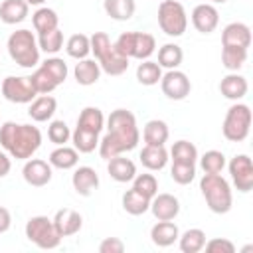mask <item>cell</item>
<instances>
[{
  "label": "cell",
  "mask_w": 253,
  "mask_h": 253,
  "mask_svg": "<svg viewBox=\"0 0 253 253\" xmlns=\"http://www.w3.org/2000/svg\"><path fill=\"white\" fill-rule=\"evenodd\" d=\"M132 190L152 200L158 194V180L154 174H136L132 178Z\"/></svg>",
  "instance_id": "cell-41"
},
{
  "label": "cell",
  "mask_w": 253,
  "mask_h": 253,
  "mask_svg": "<svg viewBox=\"0 0 253 253\" xmlns=\"http://www.w3.org/2000/svg\"><path fill=\"white\" fill-rule=\"evenodd\" d=\"M170 176L176 184L188 186L196 178V164H184V162H172Z\"/></svg>",
  "instance_id": "cell-43"
},
{
  "label": "cell",
  "mask_w": 253,
  "mask_h": 253,
  "mask_svg": "<svg viewBox=\"0 0 253 253\" xmlns=\"http://www.w3.org/2000/svg\"><path fill=\"white\" fill-rule=\"evenodd\" d=\"M65 51L73 59H85L91 53V38L85 34H73L65 42Z\"/></svg>",
  "instance_id": "cell-35"
},
{
  "label": "cell",
  "mask_w": 253,
  "mask_h": 253,
  "mask_svg": "<svg viewBox=\"0 0 253 253\" xmlns=\"http://www.w3.org/2000/svg\"><path fill=\"white\" fill-rule=\"evenodd\" d=\"M0 91L4 95L6 101L16 103V105H26L32 103L38 93L30 83V77H16V75H8L2 79L0 83Z\"/></svg>",
  "instance_id": "cell-9"
},
{
  "label": "cell",
  "mask_w": 253,
  "mask_h": 253,
  "mask_svg": "<svg viewBox=\"0 0 253 253\" xmlns=\"http://www.w3.org/2000/svg\"><path fill=\"white\" fill-rule=\"evenodd\" d=\"M55 109H57L55 97H51V95H38V97L30 103L28 115H30L32 121H36V123H47V121L53 117Z\"/></svg>",
  "instance_id": "cell-22"
},
{
  "label": "cell",
  "mask_w": 253,
  "mask_h": 253,
  "mask_svg": "<svg viewBox=\"0 0 253 253\" xmlns=\"http://www.w3.org/2000/svg\"><path fill=\"white\" fill-rule=\"evenodd\" d=\"M75 128L101 134V130L105 128V115H103V111H101L99 107H85V109L79 113V117H77Z\"/></svg>",
  "instance_id": "cell-24"
},
{
  "label": "cell",
  "mask_w": 253,
  "mask_h": 253,
  "mask_svg": "<svg viewBox=\"0 0 253 253\" xmlns=\"http://www.w3.org/2000/svg\"><path fill=\"white\" fill-rule=\"evenodd\" d=\"M26 237L30 243H34L40 249H55L61 243V235L57 233L53 219L47 215H34L26 221Z\"/></svg>",
  "instance_id": "cell-7"
},
{
  "label": "cell",
  "mask_w": 253,
  "mask_h": 253,
  "mask_svg": "<svg viewBox=\"0 0 253 253\" xmlns=\"http://www.w3.org/2000/svg\"><path fill=\"white\" fill-rule=\"evenodd\" d=\"M148 210L158 221H170V219H176V215L180 213V202L172 194H156L150 200Z\"/></svg>",
  "instance_id": "cell-14"
},
{
  "label": "cell",
  "mask_w": 253,
  "mask_h": 253,
  "mask_svg": "<svg viewBox=\"0 0 253 253\" xmlns=\"http://www.w3.org/2000/svg\"><path fill=\"white\" fill-rule=\"evenodd\" d=\"M38 45H40V51H45V53H57L61 47H63V34L59 28L51 30V32H45V34H38Z\"/></svg>",
  "instance_id": "cell-39"
},
{
  "label": "cell",
  "mask_w": 253,
  "mask_h": 253,
  "mask_svg": "<svg viewBox=\"0 0 253 253\" xmlns=\"http://www.w3.org/2000/svg\"><path fill=\"white\" fill-rule=\"evenodd\" d=\"M6 47H8L12 61H16L24 69H32L40 63V45L32 30L22 28V30L12 32L6 42Z\"/></svg>",
  "instance_id": "cell-5"
},
{
  "label": "cell",
  "mask_w": 253,
  "mask_h": 253,
  "mask_svg": "<svg viewBox=\"0 0 253 253\" xmlns=\"http://www.w3.org/2000/svg\"><path fill=\"white\" fill-rule=\"evenodd\" d=\"M178 237H180V229L172 219L170 221H156L150 229V239L156 247H170L178 241Z\"/></svg>",
  "instance_id": "cell-20"
},
{
  "label": "cell",
  "mask_w": 253,
  "mask_h": 253,
  "mask_svg": "<svg viewBox=\"0 0 253 253\" xmlns=\"http://www.w3.org/2000/svg\"><path fill=\"white\" fill-rule=\"evenodd\" d=\"M172 156V162H184V164H196L198 160V148L190 140H176L168 152Z\"/></svg>",
  "instance_id": "cell-37"
},
{
  "label": "cell",
  "mask_w": 253,
  "mask_h": 253,
  "mask_svg": "<svg viewBox=\"0 0 253 253\" xmlns=\"http://www.w3.org/2000/svg\"><path fill=\"white\" fill-rule=\"evenodd\" d=\"M107 132L99 140V156L109 160L113 156L130 152L140 140V130L136 126V117L128 109H115L107 117Z\"/></svg>",
  "instance_id": "cell-1"
},
{
  "label": "cell",
  "mask_w": 253,
  "mask_h": 253,
  "mask_svg": "<svg viewBox=\"0 0 253 253\" xmlns=\"http://www.w3.org/2000/svg\"><path fill=\"white\" fill-rule=\"evenodd\" d=\"M47 138H49L55 146L65 144V142L71 138V130H69L67 123H65V121H51L49 126H47Z\"/></svg>",
  "instance_id": "cell-44"
},
{
  "label": "cell",
  "mask_w": 253,
  "mask_h": 253,
  "mask_svg": "<svg viewBox=\"0 0 253 253\" xmlns=\"http://www.w3.org/2000/svg\"><path fill=\"white\" fill-rule=\"evenodd\" d=\"M53 225H55L57 233L61 235V239L71 237V235L79 233V229L83 227V217L79 211H75L71 208H61L53 215Z\"/></svg>",
  "instance_id": "cell-15"
},
{
  "label": "cell",
  "mask_w": 253,
  "mask_h": 253,
  "mask_svg": "<svg viewBox=\"0 0 253 253\" xmlns=\"http://www.w3.org/2000/svg\"><path fill=\"white\" fill-rule=\"evenodd\" d=\"M28 14H30V6L26 0H4L0 4V20L8 26L24 22Z\"/></svg>",
  "instance_id": "cell-23"
},
{
  "label": "cell",
  "mask_w": 253,
  "mask_h": 253,
  "mask_svg": "<svg viewBox=\"0 0 253 253\" xmlns=\"http://www.w3.org/2000/svg\"><path fill=\"white\" fill-rule=\"evenodd\" d=\"M204 249L208 253H235V245L233 241L225 239V237H213V239H206Z\"/></svg>",
  "instance_id": "cell-45"
},
{
  "label": "cell",
  "mask_w": 253,
  "mask_h": 253,
  "mask_svg": "<svg viewBox=\"0 0 253 253\" xmlns=\"http://www.w3.org/2000/svg\"><path fill=\"white\" fill-rule=\"evenodd\" d=\"M219 24V12L213 4H198L192 10V26L200 34H211Z\"/></svg>",
  "instance_id": "cell-13"
},
{
  "label": "cell",
  "mask_w": 253,
  "mask_h": 253,
  "mask_svg": "<svg viewBox=\"0 0 253 253\" xmlns=\"http://www.w3.org/2000/svg\"><path fill=\"white\" fill-rule=\"evenodd\" d=\"M10 225H12V215H10V211H8L4 206H0V233H6V231L10 229Z\"/></svg>",
  "instance_id": "cell-47"
},
{
  "label": "cell",
  "mask_w": 253,
  "mask_h": 253,
  "mask_svg": "<svg viewBox=\"0 0 253 253\" xmlns=\"http://www.w3.org/2000/svg\"><path fill=\"white\" fill-rule=\"evenodd\" d=\"M221 45H233V47H245L251 45V28L243 22H231L221 32Z\"/></svg>",
  "instance_id": "cell-17"
},
{
  "label": "cell",
  "mask_w": 253,
  "mask_h": 253,
  "mask_svg": "<svg viewBox=\"0 0 253 253\" xmlns=\"http://www.w3.org/2000/svg\"><path fill=\"white\" fill-rule=\"evenodd\" d=\"M107 172L115 182H132V178L136 176V166L130 158H125L123 154L113 156L107 160Z\"/></svg>",
  "instance_id": "cell-19"
},
{
  "label": "cell",
  "mask_w": 253,
  "mask_h": 253,
  "mask_svg": "<svg viewBox=\"0 0 253 253\" xmlns=\"http://www.w3.org/2000/svg\"><path fill=\"white\" fill-rule=\"evenodd\" d=\"M229 176H231V182L233 186L237 188V192L241 194H247L251 192L253 188V162L247 154H235L229 164Z\"/></svg>",
  "instance_id": "cell-10"
},
{
  "label": "cell",
  "mask_w": 253,
  "mask_h": 253,
  "mask_svg": "<svg viewBox=\"0 0 253 253\" xmlns=\"http://www.w3.org/2000/svg\"><path fill=\"white\" fill-rule=\"evenodd\" d=\"M156 51V40L152 34L146 32H134V47H132V59L144 61Z\"/></svg>",
  "instance_id": "cell-33"
},
{
  "label": "cell",
  "mask_w": 253,
  "mask_h": 253,
  "mask_svg": "<svg viewBox=\"0 0 253 253\" xmlns=\"http://www.w3.org/2000/svg\"><path fill=\"white\" fill-rule=\"evenodd\" d=\"M73 77L79 85L83 87H89V85H95L101 77V67L97 63V59H77L75 67H73Z\"/></svg>",
  "instance_id": "cell-21"
},
{
  "label": "cell",
  "mask_w": 253,
  "mask_h": 253,
  "mask_svg": "<svg viewBox=\"0 0 253 253\" xmlns=\"http://www.w3.org/2000/svg\"><path fill=\"white\" fill-rule=\"evenodd\" d=\"M160 89L162 93L172 99V101H182L190 95L192 91V83L188 79V75L180 69H168L166 73H162L160 79Z\"/></svg>",
  "instance_id": "cell-11"
},
{
  "label": "cell",
  "mask_w": 253,
  "mask_h": 253,
  "mask_svg": "<svg viewBox=\"0 0 253 253\" xmlns=\"http://www.w3.org/2000/svg\"><path fill=\"white\" fill-rule=\"evenodd\" d=\"M249 128H251V109L249 105L235 101L223 117L221 132L229 142H243L249 136Z\"/></svg>",
  "instance_id": "cell-6"
},
{
  "label": "cell",
  "mask_w": 253,
  "mask_h": 253,
  "mask_svg": "<svg viewBox=\"0 0 253 253\" xmlns=\"http://www.w3.org/2000/svg\"><path fill=\"white\" fill-rule=\"evenodd\" d=\"M51 164L47 160L42 158H28L24 168H22V176L26 180V184L34 186V188H43L51 182Z\"/></svg>",
  "instance_id": "cell-12"
},
{
  "label": "cell",
  "mask_w": 253,
  "mask_h": 253,
  "mask_svg": "<svg viewBox=\"0 0 253 253\" xmlns=\"http://www.w3.org/2000/svg\"><path fill=\"white\" fill-rule=\"evenodd\" d=\"M211 2H215V4H225L227 0H211Z\"/></svg>",
  "instance_id": "cell-50"
},
{
  "label": "cell",
  "mask_w": 253,
  "mask_h": 253,
  "mask_svg": "<svg viewBox=\"0 0 253 253\" xmlns=\"http://www.w3.org/2000/svg\"><path fill=\"white\" fill-rule=\"evenodd\" d=\"M249 83L243 75H239L237 71H229L221 81H219V93L229 99V101H241L247 95Z\"/></svg>",
  "instance_id": "cell-18"
},
{
  "label": "cell",
  "mask_w": 253,
  "mask_h": 253,
  "mask_svg": "<svg viewBox=\"0 0 253 253\" xmlns=\"http://www.w3.org/2000/svg\"><path fill=\"white\" fill-rule=\"evenodd\" d=\"M198 158L204 174H221V170L225 168V154L221 150H208Z\"/></svg>",
  "instance_id": "cell-38"
},
{
  "label": "cell",
  "mask_w": 253,
  "mask_h": 253,
  "mask_svg": "<svg viewBox=\"0 0 253 253\" xmlns=\"http://www.w3.org/2000/svg\"><path fill=\"white\" fill-rule=\"evenodd\" d=\"M103 10L109 18H113L117 22H126L134 16L136 4H134V0H105Z\"/></svg>",
  "instance_id": "cell-28"
},
{
  "label": "cell",
  "mask_w": 253,
  "mask_h": 253,
  "mask_svg": "<svg viewBox=\"0 0 253 253\" xmlns=\"http://www.w3.org/2000/svg\"><path fill=\"white\" fill-rule=\"evenodd\" d=\"M184 59V51L178 43H164L158 49V65L164 69H178Z\"/></svg>",
  "instance_id": "cell-34"
},
{
  "label": "cell",
  "mask_w": 253,
  "mask_h": 253,
  "mask_svg": "<svg viewBox=\"0 0 253 253\" xmlns=\"http://www.w3.org/2000/svg\"><path fill=\"white\" fill-rule=\"evenodd\" d=\"M28 2V6H42L45 0H26Z\"/></svg>",
  "instance_id": "cell-49"
},
{
  "label": "cell",
  "mask_w": 253,
  "mask_h": 253,
  "mask_svg": "<svg viewBox=\"0 0 253 253\" xmlns=\"http://www.w3.org/2000/svg\"><path fill=\"white\" fill-rule=\"evenodd\" d=\"M247 61V49L245 47H233L223 45L221 47V63L227 71H239Z\"/></svg>",
  "instance_id": "cell-36"
},
{
  "label": "cell",
  "mask_w": 253,
  "mask_h": 253,
  "mask_svg": "<svg viewBox=\"0 0 253 253\" xmlns=\"http://www.w3.org/2000/svg\"><path fill=\"white\" fill-rule=\"evenodd\" d=\"M71 184L79 196L87 198L99 188V174L91 166H77L71 176Z\"/></svg>",
  "instance_id": "cell-16"
},
{
  "label": "cell",
  "mask_w": 253,
  "mask_h": 253,
  "mask_svg": "<svg viewBox=\"0 0 253 253\" xmlns=\"http://www.w3.org/2000/svg\"><path fill=\"white\" fill-rule=\"evenodd\" d=\"M158 26L170 38H180L188 28L186 8L178 0H162L158 6Z\"/></svg>",
  "instance_id": "cell-8"
},
{
  "label": "cell",
  "mask_w": 253,
  "mask_h": 253,
  "mask_svg": "<svg viewBox=\"0 0 253 253\" xmlns=\"http://www.w3.org/2000/svg\"><path fill=\"white\" fill-rule=\"evenodd\" d=\"M91 51H93L101 71H105L107 75L117 77L128 69V59L123 57L115 49V43L111 42V38L105 32H95L91 36Z\"/></svg>",
  "instance_id": "cell-3"
},
{
  "label": "cell",
  "mask_w": 253,
  "mask_h": 253,
  "mask_svg": "<svg viewBox=\"0 0 253 253\" xmlns=\"http://www.w3.org/2000/svg\"><path fill=\"white\" fill-rule=\"evenodd\" d=\"M121 202H123V210H125L126 213H130V215H142V213H146L148 208H150V198L138 194V192L132 190V188L123 194Z\"/></svg>",
  "instance_id": "cell-31"
},
{
  "label": "cell",
  "mask_w": 253,
  "mask_h": 253,
  "mask_svg": "<svg viewBox=\"0 0 253 253\" xmlns=\"http://www.w3.org/2000/svg\"><path fill=\"white\" fill-rule=\"evenodd\" d=\"M178 245L182 253H200L206 245V231L200 227H190L178 237Z\"/></svg>",
  "instance_id": "cell-29"
},
{
  "label": "cell",
  "mask_w": 253,
  "mask_h": 253,
  "mask_svg": "<svg viewBox=\"0 0 253 253\" xmlns=\"http://www.w3.org/2000/svg\"><path fill=\"white\" fill-rule=\"evenodd\" d=\"M200 192L213 213H227L233 206L231 186L221 174H204L200 180Z\"/></svg>",
  "instance_id": "cell-4"
},
{
  "label": "cell",
  "mask_w": 253,
  "mask_h": 253,
  "mask_svg": "<svg viewBox=\"0 0 253 253\" xmlns=\"http://www.w3.org/2000/svg\"><path fill=\"white\" fill-rule=\"evenodd\" d=\"M42 67L51 75V79L57 83V85H61L65 79H67V63L61 59V57H47L43 63H42Z\"/></svg>",
  "instance_id": "cell-42"
},
{
  "label": "cell",
  "mask_w": 253,
  "mask_h": 253,
  "mask_svg": "<svg viewBox=\"0 0 253 253\" xmlns=\"http://www.w3.org/2000/svg\"><path fill=\"white\" fill-rule=\"evenodd\" d=\"M170 136L168 125L162 119H150L144 128H142V140L144 144H152V146H164L166 140Z\"/></svg>",
  "instance_id": "cell-26"
},
{
  "label": "cell",
  "mask_w": 253,
  "mask_h": 253,
  "mask_svg": "<svg viewBox=\"0 0 253 253\" xmlns=\"http://www.w3.org/2000/svg\"><path fill=\"white\" fill-rule=\"evenodd\" d=\"M138 158H140L142 166L146 170H152V172L162 170L170 160L168 158V150L164 146H152V144H144V148L140 150Z\"/></svg>",
  "instance_id": "cell-25"
},
{
  "label": "cell",
  "mask_w": 253,
  "mask_h": 253,
  "mask_svg": "<svg viewBox=\"0 0 253 253\" xmlns=\"http://www.w3.org/2000/svg\"><path fill=\"white\" fill-rule=\"evenodd\" d=\"M10 168H12V160H10V154H8L6 150H0V178L8 176Z\"/></svg>",
  "instance_id": "cell-48"
},
{
  "label": "cell",
  "mask_w": 253,
  "mask_h": 253,
  "mask_svg": "<svg viewBox=\"0 0 253 253\" xmlns=\"http://www.w3.org/2000/svg\"><path fill=\"white\" fill-rule=\"evenodd\" d=\"M47 162L51 164V168L71 170V168H75V166H77V162H79V152H77L73 146L61 144V146H57L55 150H51V152H49Z\"/></svg>",
  "instance_id": "cell-27"
},
{
  "label": "cell",
  "mask_w": 253,
  "mask_h": 253,
  "mask_svg": "<svg viewBox=\"0 0 253 253\" xmlns=\"http://www.w3.org/2000/svg\"><path fill=\"white\" fill-rule=\"evenodd\" d=\"M32 24H34V30L38 34H45V32H51L59 26V16L55 10L42 6L32 14Z\"/></svg>",
  "instance_id": "cell-30"
},
{
  "label": "cell",
  "mask_w": 253,
  "mask_h": 253,
  "mask_svg": "<svg viewBox=\"0 0 253 253\" xmlns=\"http://www.w3.org/2000/svg\"><path fill=\"white\" fill-rule=\"evenodd\" d=\"M0 146L16 160L32 158L42 146V132L34 125L6 121L0 126Z\"/></svg>",
  "instance_id": "cell-2"
},
{
  "label": "cell",
  "mask_w": 253,
  "mask_h": 253,
  "mask_svg": "<svg viewBox=\"0 0 253 253\" xmlns=\"http://www.w3.org/2000/svg\"><path fill=\"white\" fill-rule=\"evenodd\" d=\"M160 79H162V67L156 61L144 59V61L138 63V67H136V81L140 85L152 87V85H158Z\"/></svg>",
  "instance_id": "cell-32"
},
{
  "label": "cell",
  "mask_w": 253,
  "mask_h": 253,
  "mask_svg": "<svg viewBox=\"0 0 253 253\" xmlns=\"http://www.w3.org/2000/svg\"><path fill=\"white\" fill-rule=\"evenodd\" d=\"M125 251V243L119 237H105L99 243V253H123Z\"/></svg>",
  "instance_id": "cell-46"
},
{
  "label": "cell",
  "mask_w": 253,
  "mask_h": 253,
  "mask_svg": "<svg viewBox=\"0 0 253 253\" xmlns=\"http://www.w3.org/2000/svg\"><path fill=\"white\" fill-rule=\"evenodd\" d=\"M30 83H32V87L36 89L38 95H49L55 87H59V85L51 79V75H49L42 65L30 75Z\"/></svg>",
  "instance_id": "cell-40"
}]
</instances>
